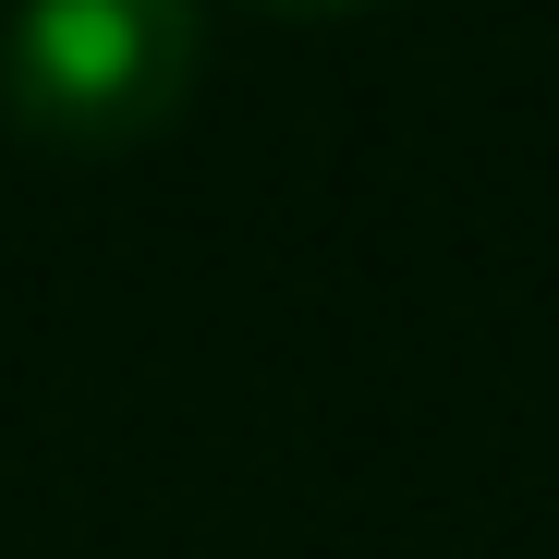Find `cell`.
<instances>
[{
  "label": "cell",
  "mask_w": 559,
  "mask_h": 559,
  "mask_svg": "<svg viewBox=\"0 0 559 559\" xmlns=\"http://www.w3.org/2000/svg\"><path fill=\"white\" fill-rule=\"evenodd\" d=\"M207 73L195 0H13L0 13V110L37 146L110 158L146 146Z\"/></svg>",
  "instance_id": "obj_1"
},
{
  "label": "cell",
  "mask_w": 559,
  "mask_h": 559,
  "mask_svg": "<svg viewBox=\"0 0 559 559\" xmlns=\"http://www.w3.org/2000/svg\"><path fill=\"white\" fill-rule=\"evenodd\" d=\"M255 13H305V25H341V13H378V0H255Z\"/></svg>",
  "instance_id": "obj_2"
}]
</instances>
